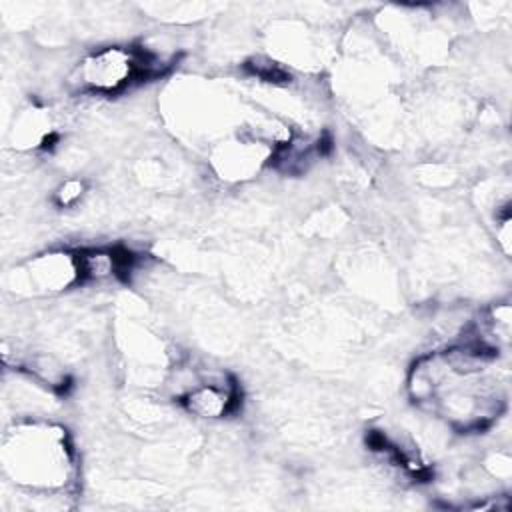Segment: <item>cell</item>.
Masks as SVG:
<instances>
[{"label":"cell","instance_id":"4","mask_svg":"<svg viewBox=\"0 0 512 512\" xmlns=\"http://www.w3.org/2000/svg\"><path fill=\"white\" fill-rule=\"evenodd\" d=\"M182 404L192 414L204 418H220L234 412L240 404L238 386L230 380L224 382H202L182 396Z\"/></svg>","mask_w":512,"mask_h":512},{"label":"cell","instance_id":"3","mask_svg":"<svg viewBox=\"0 0 512 512\" xmlns=\"http://www.w3.org/2000/svg\"><path fill=\"white\" fill-rule=\"evenodd\" d=\"M158 58L148 50L110 46L82 60L76 70V82L82 92L116 94L132 82L160 74Z\"/></svg>","mask_w":512,"mask_h":512},{"label":"cell","instance_id":"1","mask_svg":"<svg viewBox=\"0 0 512 512\" xmlns=\"http://www.w3.org/2000/svg\"><path fill=\"white\" fill-rule=\"evenodd\" d=\"M496 356V346L480 336L420 358L410 372L414 402L428 406L456 430L486 428L502 406L496 380L486 374Z\"/></svg>","mask_w":512,"mask_h":512},{"label":"cell","instance_id":"5","mask_svg":"<svg viewBox=\"0 0 512 512\" xmlns=\"http://www.w3.org/2000/svg\"><path fill=\"white\" fill-rule=\"evenodd\" d=\"M82 192H84V182H80V180H68V182H64V184L60 186V190L56 192V202H58L60 206H68V204L76 202V200L82 196Z\"/></svg>","mask_w":512,"mask_h":512},{"label":"cell","instance_id":"2","mask_svg":"<svg viewBox=\"0 0 512 512\" xmlns=\"http://www.w3.org/2000/svg\"><path fill=\"white\" fill-rule=\"evenodd\" d=\"M4 458L6 468L20 478L18 482L36 488L60 486L70 466L64 432L50 428H28L14 434L12 444H6Z\"/></svg>","mask_w":512,"mask_h":512}]
</instances>
